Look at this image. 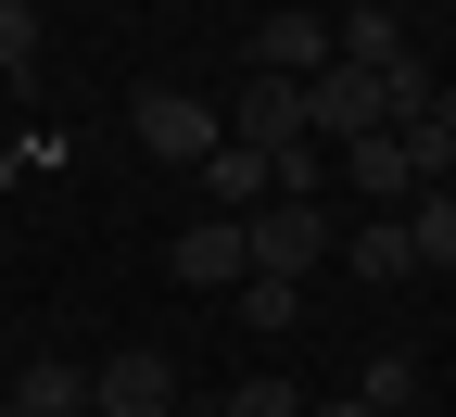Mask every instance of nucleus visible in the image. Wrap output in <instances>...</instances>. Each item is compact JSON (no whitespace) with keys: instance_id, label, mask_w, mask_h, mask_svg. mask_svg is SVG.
<instances>
[{"instance_id":"obj_12","label":"nucleus","mask_w":456,"mask_h":417,"mask_svg":"<svg viewBox=\"0 0 456 417\" xmlns=\"http://www.w3.org/2000/svg\"><path fill=\"white\" fill-rule=\"evenodd\" d=\"M13 417H89V367H64V354H26Z\"/></svg>"},{"instance_id":"obj_18","label":"nucleus","mask_w":456,"mask_h":417,"mask_svg":"<svg viewBox=\"0 0 456 417\" xmlns=\"http://www.w3.org/2000/svg\"><path fill=\"white\" fill-rule=\"evenodd\" d=\"M38 64V13H26V0H0V76H26Z\"/></svg>"},{"instance_id":"obj_8","label":"nucleus","mask_w":456,"mask_h":417,"mask_svg":"<svg viewBox=\"0 0 456 417\" xmlns=\"http://www.w3.org/2000/svg\"><path fill=\"white\" fill-rule=\"evenodd\" d=\"M317 64H330V13H266L254 26V76H292L305 89Z\"/></svg>"},{"instance_id":"obj_3","label":"nucleus","mask_w":456,"mask_h":417,"mask_svg":"<svg viewBox=\"0 0 456 417\" xmlns=\"http://www.w3.org/2000/svg\"><path fill=\"white\" fill-rule=\"evenodd\" d=\"M165 266H178V291H241L254 278V228L241 215H191L178 241H165Z\"/></svg>"},{"instance_id":"obj_2","label":"nucleus","mask_w":456,"mask_h":417,"mask_svg":"<svg viewBox=\"0 0 456 417\" xmlns=\"http://www.w3.org/2000/svg\"><path fill=\"white\" fill-rule=\"evenodd\" d=\"M127 127H140L152 164H203V152L228 140V114H216L203 89H140V101H127Z\"/></svg>"},{"instance_id":"obj_9","label":"nucleus","mask_w":456,"mask_h":417,"mask_svg":"<svg viewBox=\"0 0 456 417\" xmlns=\"http://www.w3.org/2000/svg\"><path fill=\"white\" fill-rule=\"evenodd\" d=\"M393 140H406V164H419V190H456V89H431L419 114H393Z\"/></svg>"},{"instance_id":"obj_5","label":"nucleus","mask_w":456,"mask_h":417,"mask_svg":"<svg viewBox=\"0 0 456 417\" xmlns=\"http://www.w3.org/2000/svg\"><path fill=\"white\" fill-rule=\"evenodd\" d=\"M89 417H178V367L152 341H127L114 367H89Z\"/></svg>"},{"instance_id":"obj_14","label":"nucleus","mask_w":456,"mask_h":417,"mask_svg":"<svg viewBox=\"0 0 456 417\" xmlns=\"http://www.w3.org/2000/svg\"><path fill=\"white\" fill-rule=\"evenodd\" d=\"M406 241H419L431 278H456V190H419V203H406Z\"/></svg>"},{"instance_id":"obj_15","label":"nucleus","mask_w":456,"mask_h":417,"mask_svg":"<svg viewBox=\"0 0 456 417\" xmlns=\"http://www.w3.org/2000/svg\"><path fill=\"white\" fill-rule=\"evenodd\" d=\"M355 405H380V417H419V354H368V367H355Z\"/></svg>"},{"instance_id":"obj_6","label":"nucleus","mask_w":456,"mask_h":417,"mask_svg":"<svg viewBox=\"0 0 456 417\" xmlns=\"http://www.w3.org/2000/svg\"><path fill=\"white\" fill-rule=\"evenodd\" d=\"M228 140H241V152H292L305 140V89L292 76H241V89H228Z\"/></svg>"},{"instance_id":"obj_20","label":"nucleus","mask_w":456,"mask_h":417,"mask_svg":"<svg viewBox=\"0 0 456 417\" xmlns=\"http://www.w3.org/2000/svg\"><path fill=\"white\" fill-rule=\"evenodd\" d=\"M0 417H13V392H0Z\"/></svg>"},{"instance_id":"obj_10","label":"nucleus","mask_w":456,"mask_h":417,"mask_svg":"<svg viewBox=\"0 0 456 417\" xmlns=\"http://www.w3.org/2000/svg\"><path fill=\"white\" fill-rule=\"evenodd\" d=\"M330 51H342V64H368V76H393V64H406V13H393V0H355V13L330 26Z\"/></svg>"},{"instance_id":"obj_4","label":"nucleus","mask_w":456,"mask_h":417,"mask_svg":"<svg viewBox=\"0 0 456 417\" xmlns=\"http://www.w3.org/2000/svg\"><path fill=\"white\" fill-rule=\"evenodd\" d=\"M241 228H254V278H317L330 266V215L317 203H254Z\"/></svg>"},{"instance_id":"obj_7","label":"nucleus","mask_w":456,"mask_h":417,"mask_svg":"<svg viewBox=\"0 0 456 417\" xmlns=\"http://www.w3.org/2000/svg\"><path fill=\"white\" fill-rule=\"evenodd\" d=\"M191 177H203V203H216V215H254V203H279V164H266V152H241V140H216Z\"/></svg>"},{"instance_id":"obj_13","label":"nucleus","mask_w":456,"mask_h":417,"mask_svg":"<svg viewBox=\"0 0 456 417\" xmlns=\"http://www.w3.org/2000/svg\"><path fill=\"white\" fill-rule=\"evenodd\" d=\"M342 177H355V190H368V203H419V164H406V140H393V127H380V140H355V152H342Z\"/></svg>"},{"instance_id":"obj_11","label":"nucleus","mask_w":456,"mask_h":417,"mask_svg":"<svg viewBox=\"0 0 456 417\" xmlns=\"http://www.w3.org/2000/svg\"><path fill=\"white\" fill-rule=\"evenodd\" d=\"M342 266H355L368 291H393V278H419V241H406V215H368V228H342Z\"/></svg>"},{"instance_id":"obj_1","label":"nucleus","mask_w":456,"mask_h":417,"mask_svg":"<svg viewBox=\"0 0 456 417\" xmlns=\"http://www.w3.org/2000/svg\"><path fill=\"white\" fill-rule=\"evenodd\" d=\"M380 127H393V89H380L368 64H342V51H330V64L305 76V140L355 152V140H380Z\"/></svg>"},{"instance_id":"obj_19","label":"nucleus","mask_w":456,"mask_h":417,"mask_svg":"<svg viewBox=\"0 0 456 417\" xmlns=\"http://www.w3.org/2000/svg\"><path fill=\"white\" fill-rule=\"evenodd\" d=\"M317 417H380V405H355V392H342V405H317Z\"/></svg>"},{"instance_id":"obj_16","label":"nucleus","mask_w":456,"mask_h":417,"mask_svg":"<svg viewBox=\"0 0 456 417\" xmlns=\"http://www.w3.org/2000/svg\"><path fill=\"white\" fill-rule=\"evenodd\" d=\"M228 304H241V329H292L305 317V278H241Z\"/></svg>"},{"instance_id":"obj_17","label":"nucleus","mask_w":456,"mask_h":417,"mask_svg":"<svg viewBox=\"0 0 456 417\" xmlns=\"http://www.w3.org/2000/svg\"><path fill=\"white\" fill-rule=\"evenodd\" d=\"M266 164H279V203H317V177H330V152H317V140H292V152H266Z\"/></svg>"}]
</instances>
